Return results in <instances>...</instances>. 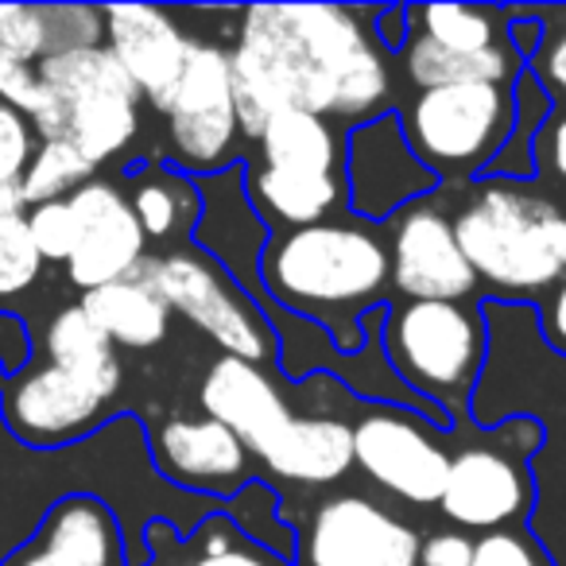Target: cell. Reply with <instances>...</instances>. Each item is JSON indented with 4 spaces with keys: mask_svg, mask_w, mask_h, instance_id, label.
Listing matches in <instances>:
<instances>
[{
    "mask_svg": "<svg viewBox=\"0 0 566 566\" xmlns=\"http://www.w3.org/2000/svg\"><path fill=\"white\" fill-rule=\"evenodd\" d=\"M373 12L342 4H252L229 51L237 125L256 144L280 109H307L334 125L380 117L392 94L388 51L365 28Z\"/></svg>",
    "mask_w": 566,
    "mask_h": 566,
    "instance_id": "obj_1",
    "label": "cell"
},
{
    "mask_svg": "<svg viewBox=\"0 0 566 566\" xmlns=\"http://www.w3.org/2000/svg\"><path fill=\"white\" fill-rule=\"evenodd\" d=\"M264 292L280 307L323 323L338 349H361L357 318L388 292V241L369 221L331 218L280 229L256 260Z\"/></svg>",
    "mask_w": 566,
    "mask_h": 566,
    "instance_id": "obj_2",
    "label": "cell"
},
{
    "mask_svg": "<svg viewBox=\"0 0 566 566\" xmlns=\"http://www.w3.org/2000/svg\"><path fill=\"white\" fill-rule=\"evenodd\" d=\"M473 275L504 295H547L566 275V206L535 190L532 179L470 182L450 213Z\"/></svg>",
    "mask_w": 566,
    "mask_h": 566,
    "instance_id": "obj_3",
    "label": "cell"
},
{
    "mask_svg": "<svg viewBox=\"0 0 566 566\" xmlns=\"http://www.w3.org/2000/svg\"><path fill=\"white\" fill-rule=\"evenodd\" d=\"M260 164H249V206L280 229L331 221L346 210L338 125L307 109H280L260 133Z\"/></svg>",
    "mask_w": 566,
    "mask_h": 566,
    "instance_id": "obj_4",
    "label": "cell"
},
{
    "mask_svg": "<svg viewBox=\"0 0 566 566\" xmlns=\"http://www.w3.org/2000/svg\"><path fill=\"white\" fill-rule=\"evenodd\" d=\"M43 82V105L32 128L43 140H66L90 159L105 164L133 144L140 128V90L133 86L109 48H74L35 66Z\"/></svg>",
    "mask_w": 566,
    "mask_h": 566,
    "instance_id": "obj_5",
    "label": "cell"
},
{
    "mask_svg": "<svg viewBox=\"0 0 566 566\" xmlns=\"http://www.w3.org/2000/svg\"><path fill=\"white\" fill-rule=\"evenodd\" d=\"M388 369L447 419L470 408L485 365V323L462 303H400L380 326Z\"/></svg>",
    "mask_w": 566,
    "mask_h": 566,
    "instance_id": "obj_6",
    "label": "cell"
},
{
    "mask_svg": "<svg viewBox=\"0 0 566 566\" xmlns=\"http://www.w3.org/2000/svg\"><path fill=\"white\" fill-rule=\"evenodd\" d=\"M403 140L411 156L439 182H470L489 175L501 148L516 128L512 86H462L419 90L403 109Z\"/></svg>",
    "mask_w": 566,
    "mask_h": 566,
    "instance_id": "obj_7",
    "label": "cell"
},
{
    "mask_svg": "<svg viewBox=\"0 0 566 566\" xmlns=\"http://www.w3.org/2000/svg\"><path fill=\"white\" fill-rule=\"evenodd\" d=\"M543 447V427L527 416L478 431L450 454L439 509L458 532L516 527L535 504L532 458Z\"/></svg>",
    "mask_w": 566,
    "mask_h": 566,
    "instance_id": "obj_8",
    "label": "cell"
},
{
    "mask_svg": "<svg viewBox=\"0 0 566 566\" xmlns=\"http://www.w3.org/2000/svg\"><path fill=\"white\" fill-rule=\"evenodd\" d=\"M136 275L167 303L171 315H182L202 334H210L226 349V357L260 365V369L272 361L275 338L264 315L252 311L249 295L233 280H226V272L210 256L187 249L144 256Z\"/></svg>",
    "mask_w": 566,
    "mask_h": 566,
    "instance_id": "obj_9",
    "label": "cell"
},
{
    "mask_svg": "<svg viewBox=\"0 0 566 566\" xmlns=\"http://www.w3.org/2000/svg\"><path fill=\"white\" fill-rule=\"evenodd\" d=\"M349 431L354 465L365 478L416 509L439 504L450 470V450L439 439V423L400 403H373L357 423H349Z\"/></svg>",
    "mask_w": 566,
    "mask_h": 566,
    "instance_id": "obj_10",
    "label": "cell"
},
{
    "mask_svg": "<svg viewBox=\"0 0 566 566\" xmlns=\"http://www.w3.org/2000/svg\"><path fill=\"white\" fill-rule=\"evenodd\" d=\"M167 133L179 167L195 175H218L233 159V144L241 136L229 78V51L213 43L190 40L182 74L164 109Z\"/></svg>",
    "mask_w": 566,
    "mask_h": 566,
    "instance_id": "obj_11",
    "label": "cell"
},
{
    "mask_svg": "<svg viewBox=\"0 0 566 566\" xmlns=\"http://www.w3.org/2000/svg\"><path fill=\"white\" fill-rule=\"evenodd\" d=\"M419 535L408 520L361 493L323 501L300 535V566H419Z\"/></svg>",
    "mask_w": 566,
    "mask_h": 566,
    "instance_id": "obj_12",
    "label": "cell"
},
{
    "mask_svg": "<svg viewBox=\"0 0 566 566\" xmlns=\"http://www.w3.org/2000/svg\"><path fill=\"white\" fill-rule=\"evenodd\" d=\"M388 280L408 303H462L478 292V275L458 244L454 221L434 195L403 206L392 218Z\"/></svg>",
    "mask_w": 566,
    "mask_h": 566,
    "instance_id": "obj_13",
    "label": "cell"
},
{
    "mask_svg": "<svg viewBox=\"0 0 566 566\" xmlns=\"http://www.w3.org/2000/svg\"><path fill=\"white\" fill-rule=\"evenodd\" d=\"M342 179H346L349 210L369 226L392 221L403 206L434 195L439 187V179L411 156L400 117L392 113L349 128L346 151H342Z\"/></svg>",
    "mask_w": 566,
    "mask_h": 566,
    "instance_id": "obj_14",
    "label": "cell"
},
{
    "mask_svg": "<svg viewBox=\"0 0 566 566\" xmlns=\"http://www.w3.org/2000/svg\"><path fill=\"white\" fill-rule=\"evenodd\" d=\"M66 202L78 218V244L66 260V275L74 287L94 292V287L125 280L140 268V260L148 256V237L120 187L90 179Z\"/></svg>",
    "mask_w": 566,
    "mask_h": 566,
    "instance_id": "obj_15",
    "label": "cell"
},
{
    "mask_svg": "<svg viewBox=\"0 0 566 566\" xmlns=\"http://www.w3.org/2000/svg\"><path fill=\"white\" fill-rule=\"evenodd\" d=\"M159 473L182 489L210 496H237L249 489L252 454L226 423L210 416H175L151 434Z\"/></svg>",
    "mask_w": 566,
    "mask_h": 566,
    "instance_id": "obj_16",
    "label": "cell"
},
{
    "mask_svg": "<svg viewBox=\"0 0 566 566\" xmlns=\"http://www.w3.org/2000/svg\"><path fill=\"white\" fill-rule=\"evenodd\" d=\"M102 17L109 55L133 78L140 97H148L164 113L182 74L190 40L179 32L171 12L151 9V4H113V9H102Z\"/></svg>",
    "mask_w": 566,
    "mask_h": 566,
    "instance_id": "obj_17",
    "label": "cell"
},
{
    "mask_svg": "<svg viewBox=\"0 0 566 566\" xmlns=\"http://www.w3.org/2000/svg\"><path fill=\"white\" fill-rule=\"evenodd\" d=\"M105 400H97L82 380L55 365H40L4 388V423L32 447H59L82 439L102 419Z\"/></svg>",
    "mask_w": 566,
    "mask_h": 566,
    "instance_id": "obj_18",
    "label": "cell"
},
{
    "mask_svg": "<svg viewBox=\"0 0 566 566\" xmlns=\"http://www.w3.org/2000/svg\"><path fill=\"white\" fill-rule=\"evenodd\" d=\"M202 411L218 423H226L237 439L249 447L252 458H264V450L292 423L295 411L287 408L283 392L272 385L260 365L237 361V357H218L198 388Z\"/></svg>",
    "mask_w": 566,
    "mask_h": 566,
    "instance_id": "obj_19",
    "label": "cell"
},
{
    "mask_svg": "<svg viewBox=\"0 0 566 566\" xmlns=\"http://www.w3.org/2000/svg\"><path fill=\"white\" fill-rule=\"evenodd\" d=\"M260 462L300 485H331L354 470V431L346 419L295 411L292 423L283 427V434L264 450Z\"/></svg>",
    "mask_w": 566,
    "mask_h": 566,
    "instance_id": "obj_20",
    "label": "cell"
},
{
    "mask_svg": "<svg viewBox=\"0 0 566 566\" xmlns=\"http://www.w3.org/2000/svg\"><path fill=\"white\" fill-rule=\"evenodd\" d=\"M403 74L411 86L419 90H442V86H462V82H481V86H512L524 74V59L509 43L501 48L478 51V55H454L442 51L439 43H431L427 35H419L416 28H408V40L396 51Z\"/></svg>",
    "mask_w": 566,
    "mask_h": 566,
    "instance_id": "obj_21",
    "label": "cell"
},
{
    "mask_svg": "<svg viewBox=\"0 0 566 566\" xmlns=\"http://www.w3.org/2000/svg\"><path fill=\"white\" fill-rule=\"evenodd\" d=\"M82 311L90 315V323L113 342V346L125 349H151L167 338V326H171V311L167 303L151 292L140 275H125V280H113L94 292H82Z\"/></svg>",
    "mask_w": 566,
    "mask_h": 566,
    "instance_id": "obj_22",
    "label": "cell"
},
{
    "mask_svg": "<svg viewBox=\"0 0 566 566\" xmlns=\"http://www.w3.org/2000/svg\"><path fill=\"white\" fill-rule=\"evenodd\" d=\"M40 555L55 566H113L120 558L117 520L94 496H66L43 520Z\"/></svg>",
    "mask_w": 566,
    "mask_h": 566,
    "instance_id": "obj_23",
    "label": "cell"
},
{
    "mask_svg": "<svg viewBox=\"0 0 566 566\" xmlns=\"http://www.w3.org/2000/svg\"><path fill=\"white\" fill-rule=\"evenodd\" d=\"M48 365L71 373L74 380L90 388L97 400L109 403L120 392V361L117 346L90 323V315L82 307H66L51 318L48 326Z\"/></svg>",
    "mask_w": 566,
    "mask_h": 566,
    "instance_id": "obj_24",
    "label": "cell"
},
{
    "mask_svg": "<svg viewBox=\"0 0 566 566\" xmlns=\"http://www.w3.org/2000/svg\"><path fill=\"white\" fill-rule=\"evenodd\" d=\"M128 206H133L148 241H171L182 229L202 221V195H198V187L187 175L164 171V167L136 175Z\"/></svg>",
    "mask_w": 566,
    "mask_h": 566,
    "instance_id": "obj_25",
    "label": "cell"
},
{
    "mask_svg": "<svg viewBox=\"0 0 566 566\" xmlns=\"http://www.w3.org/2000/svg\"><path fill=\"white\" fill-rule=\"evenodd\" d=\"M408 20L419 24V35L439 43L442 51L454 55H478V51L501 48L509 43L512 12L485 9V4H423L408 9Z\"/></svg>",
    "mask_w": 566,
    "mask_h": 566,
    "instance_id": "obj_26",
    "label": "cell"
},
{
    "mask_svg": "<svg viewBox=\"0 0 566 566\" xmlns=\"http://www.w3.org/2000/svg\"><path fill=\"white\" fill-rule=\"evenodd\" d=\"M90 179H94V164L74 144L43 140L28 164L24 179H20V195H24V206L63 202Z\"/></svg>",
    "mask_w": 566,
    "mask_h": 566,
    "instance_id": "obj_27",
    "label": "cell"
},
{
    "mask_svg": "<svg viewBox=\"0 0 566 566\" xmlns=\"http://www.w3.org/2000/svg\"><path fill=\"white\" fill-rule=\"evenodd\" d=\"M182 566H287L272 547L249 539L241 524L229 516H213L202 524V543Z\"/></svg>",
    "mask_w": 566,
    "mask_h": 566,
    "instance_id": "obj_28",
    "label": "cell"
},
{
    "mask_svg": "<svg viewBox=\"0 0 566 566\" xmlns=\"http://www.w3.org/2000/svg\"><path fill=\"white\" fill-rule=\"evenodd\" d=\"M40 268H43V256H40V249H35L24 213L0 221V300L28 292V287L40 280Z\"/></svg>",
    "mask_w": 566,
    "mask_h": 566,
    "instance_id": "obj_29",
    "label": "cell"
},
{
    "mask_svg": "<svg viewBox=\"0 0 566 566\" xmlns=\"http://www.w3.org/2000/svg\"><path fill=\"white\" fill-rule=\"evenodd\" d=\"M470 566H555V558H551V551L524 524H516V527H496V532L473 535Z\"/></svg>",
    "mask_w": 566,
    "mask_h": 566,
    "instance_id": "obj_30",
    "label": "cell"
},
{
    "mask_svg": "<svg viewBox=\"0 0 566 566\" xmlns=\"http://www.w3.org/2000/svg\"><path fill=\"white\" fill-rule=\"evenodd\" d=\"M0 48L28 66L48 59V28L40 4H0Z\"/></svg>",
    "mask_w": 566,
    "mask_h": 566,
    "instance_id": "obj_31",
    "label": "cell"
},
{
    "mask_svg": "<svg viewBox=\"0 0 566 566\" xmlns=\"http://www.w3.org/2000/svg\"><path fill=\"white\" fill-rule=\"evenodd\" d=\"M28 218V229H32V241L40 249L43 260H71L74 244H78V218H74L71 202H43V206H32L24 213Z\"/></svg>",
    "mask_w": 566,
    "mask_h": 566,
    "instance_id": "obj_32",
    "label": "cell"
},
{
    "mask_svg": "<svg viewBox=\"0 0 566 566\" xmlns=\"http://www.w3.org/2000/svg\"><path fill=\"white\" fill-rule=\"evenodd\" d=\"M35 156V128L20 109L0 102V182H20Z\"/></svg>",
    "mask_w": 566,
    "mask_h": 566,
    "instance_id": "obj_33",
    "label": "cell"
},
{
    "mask_svg": "<svg viewBox=\"0 0 566 566\" xmlns=\"http://www.w3.org/2000/svg\"><path fill=\"white\" fill-rule=\"evenodd\" d=\"M558 17V9H555ZM524 71L539 82V90L551 97V109H566V28L543 32L539 48L524 63Z\"/></svg>",
    "mask_w": 566,
    "mask_h": 566,
    "instance_id": "obj_34",
    "label": "cell"
},
{
    "mask_svg": "<svg viewBox=\"0 0 566 566\" xmlns=\"http://www.w3.org/2000/svg\"><path fill=\"white\" fill-rule=\"evenodd\" d=\"M43 82L35 74V66L12 59L9 51L0 48V102H9L12 109H20L24 117H35L43 105Z\"/></svg>",
    "mask_w": 566,
    "mask_h": 566,
    "instance_id": "obj_35",
    "label": "cell"
},
{
    "mask_svg": "<svg viewBox=\"0 0 566 566\" xmlns=\"http://www.w3.org/2000/svg\"><path fill=\"white\" fill-rule=\"evenodd\" d=\"M535 175H547L558 187H566V109H555L547 117V125L539 128L532 148Z\"/></svg>",
    "mask_w": 566,
    "mask_h": 566,
    "instance_id": "obj_36",
    "label": "cell"
},
{
    "mask_svg": "<svg viewBox=\"0 0 566 566\" xmlns=\"http://www.w3.org/2000/svg\"><path fill=\"white\" fill-rule=\"evenodd\" d=\"M473 563V535L470 532H434L419 543V566H470Z\"/></svg>",
    "mask_w": 566,
    "mask_h": 566,
    "instance_id": "obj_37",
    "label": "cell"
},
{
    "mask_svg": "<svg viewBox=\"0 0 566 566\" xmlns=\"http://www.w3.org/2000/svg\"><path fill=\"white\" fill-rule=\"evenodd\" d=\"M32 361V338L28 326L17 315H0V369L4 373H24V365Z\"/></svg>",
    "mask_w": 566,
    "mask_h": 566,
    "instance_id": "obj_38",
    "label": "cell"
},
{
    "mask_svg": "<svg viewBox=\"0 0 566 566\" xmlns=\"http://www.w3.org/2000/svg\"><path fill=\"white\" fill-rule=\"evenodd\" d=\"M539 311H543V315H539L543 338L551 342V349H558V354L566 357V275L555 283V287H551Z\"/></svg>",
    "mask_w": 566,
    "mask_h": 566,
    "instance_id": "obj_39",
    "label": "cell"
},
{
    "mask_svg": "<svg viewBox=\"0 0 566 566\" xmlns=\"http://www.w3.org/2000/svg\"><path fill=\"white\" fill-rule=\"evenodd\" d=\"M28 206L24 195H20V182H0V221L4 218H20Z\"/></svg>",
    "mask_w": 566,
    "mask_h": 566,
    "instance_id": "obj_40",
    "label": "cell"
},
{
    "mask_svg": "<svg viewBox=\"0 0 566 566\" xmlns=\"http://www.w3.org/2000/svg\"><path fill=\"white\" fill-rule=\"evenodd\" d=\"M17 566H55V563H51L48 555H40V551H32V555H24V558H20Z\"/></svg>",
    "mask_w": 566,
    "mask_h": 566,
    "instance_id": "obj_41",
    "label": "cell"
},
{
    "mask_svg": "<svg viewBox=\"0 0 566 566\" xmlns=\"http://www.w3.org/2000/svg\"><path fill=\"white\" fill-rule=\"evenodd\" d=\"M558 17H563V20H566V9H558Z\"/></svg>",
    "mask_w": 566,
    "mask_h": 566,
    "instance_id": "obj_42",
    "label": "cell"
}]
</instances>
